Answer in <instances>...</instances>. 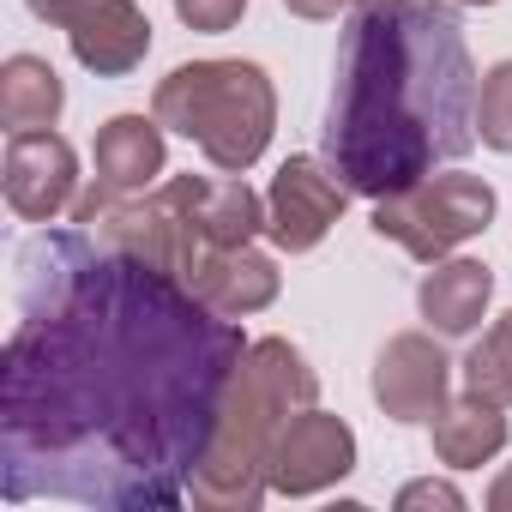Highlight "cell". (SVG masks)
I'll use <instances>...</instances> for the list:
<instances>
[{"instance_id": "obj_1", "label": "cell", "mask_w": 512, "mask_h": 512, "mask_svg": "<svg viewBox=\"0 0 512 512\" xmlns=\"http://www.w3.org/2000/svg\"><path fill=\"white\" fill-rule=\"evenodd\" d=\"M241 356V326L181 278L91 241L85 223L37 229L0 350V500L181 506Z\"/></svg>"}, {"instance_id": "obj_2", "label": "cell", "mask_w": 512, "mask_h": 512, "mask_svg": "<svg viewBox=\"0 0 512 512\" xmlns=\"http://www.w3.org/2000/svg\"><path fill=\"white\" fill-rule=\"evenodd\" d=\"M476 67L452 7L350 13L326 109V163L362 199H386L476 145Z\"/></svg>"}, {"instance_id": "obj_3", "label": "cell", "mask_w": 512, "mask_h": 512, "mask_svg": "<svg viewBox=\"0 0 512 512\" xmlns=\"http://www.w3.org/2000/svg\"><path fill=\"white\" fill-rule=\"evenodd\" d=\"M320 398V380L308 368V356L290 344V338H260L247 344L229 392H223V410H217V428H211V446L187 482V500L205 506V512H253L266 494H272V452H278V434Z\"/></svg>"}, {"instance_id": "obj_4", "label": "cell", "mask_w": 512, "mask_h": 512, "mask_svg": "<svg viewBox=\"0 0 512 512\" xmlns=\"http://www.w3.org/2000/svg\"><path fill=\"white\" fill-rule=\"evenodd\" d=\"M151 115L169 133L193 139L211 157V169L241 175L272 145L278 91H272L266 67H253V61H187L157 85Z\"/></svg>"}, {"instance_id": "obj_5", "label": "cell", "mask_w": 512, "mask_h": 512, "mask_svg": "<svg viewBox=\"0 0 512 512\" xmlns=\"http://www.w3.org/2000/svg\"><path fill=\"white\" fill-rule=\"evenodd\" d=\"M199 193H205V175H169L163 187H151L145 199H115L91 235L115 253H133V260L169 272V278H193V266L211 253L205 241V223H199Z\"/></svg>"}, {"instance_id": "obj_6", "label": "cell", "mask_w": 512, "mask_h": 512, "mask_svg": "<svg viewBox=\"0 0 512 512\" xmlns=\"http://www.w3.org/2000/svg\"><path fill=\"white\" fill-rule=\"evenodd\" d=\"M494 223V187L482 175H422L404 193L374 199V235L398 241L410 260L434 266Z\"/></svg>"}, {"instance_id": "obj_7", "label": "cell", "mask_w": 512, "mask_h": 512, "mask_svg": "<svg viewBox=\"0 0 512 512\" xmlns=\"http://www.w3.org/2000/svg\"><path fill=\"white\" fill-rule=\"evenodd\" d=\"M25 7L43 25L67 31L79 67L97 79H127L151 55V19L133 0H25Z\"/></svg>"}, {"instance_id": "obj_8", "label": "cell", "mask_w": 512, "mask_h": 512, "mask_svg": "<svg viewBox=\"0 0 512 512\" xmlns=\"http://www.w3.org/2000/svg\"><path fill=\"white\" fill-rule=\"evenodd\" d=\"M344 199L350 187L338 181L332 163L320 157H290L278 175H272V193H266V235L284 247V253H308L326 241V229L344 217Z\"/></svg>"}, {"instance_id": "obj_9", "label": "cell", "mask_w": 512, "mask_h": 512, "mask_svg": "<svg viewBox=\"0 0 512 512\" xmlns=\"http://www.w3.org/2000/svg\"><path fill=\"white\" fill-rule=\"evenodd\" d=\"M163 175V121L151 115H115L103 133H97V175H91V193L73 199V223H97L115 199L127 193H145L151 181Z\"/></svg>"}, {"instance_id": "obj_10", "label": "cell", "mask_w": 512, "mask_h": 512, "mask_svg": "<svg viewBox=\"0 0 512 512\" xmlns=\"http://www.w3.org/2000/svg\"><path fill=\"white\" fill-rule=\"evenodd\" d=\"M452 392V362L428 332H398L374 356V404L392 422H434Z\"/></svg>"}, {"instance_id": "obj_11", "label": "cell", "mask_w": 512, "mask_h": 512, "mask_svg": "<svg viewBox=\"0 0 512 512\" xmlns=\"http://www.w3.org/2000/svg\"><path fill=\"white\" fill-rule=\"evenodd\" d=\"M356 470V434L344 416H326V410H302L284 434H278V452H272V494H320L332 482H344Z\"/></svg>"}, {"instance_id": "obj_12", "label": "cell", "mask_w": 512, "mask_h": 512, "mask_svg": "<svg viewBox=\"0 0 512 512\" xmlns=\"http://www.w3.org/2000/svg\"><path fill=\"white\" fill-rule=\"evenodd\" d=\"M73 187H79V157L55 127L7 139V205L25 223H55L73 205Z\"/></svg>"}, {"instance_id": "obj_13", "label": "cell", "mask_w": 512, "mask_h": 512, "mask_svg": "<svg viewBox=\"0 0 512 512\" xmlns=\"http://www.w3.org/2000/svg\"><path fill=\"white\" fill-rule=\"evenodd\" d=\"M187 290L205 308H217L229 320H247V314H260V308L278 302V266L266 260V253H253V247H211L193 266Z\"/></svg>"}, {"instance_id": "obj_14", "label": "cell", "mask_w": 512, "mask_h": 512, "mask_svg": "<svg viewBox=\"0 0 512 512\" xmlns=\"http://www.w3.org/2000/svg\"><path fill=\"white\" fill-rule=\"evenodd\" d=\"M488 302H494V272L482 260H434V272L416 290V308L440 338H470Z\"/></svg>"}, {"instance_id": "obj_15", "label": "cell", "mask_w": 512, "mask_h": 512, "mask_svg": "<svg viewBox=\"0 0 512 512\" xmlns=\"http://www.w3.org/2000/svg\"><path fill=\"white\" fill-rule=\"evenodd\" d=\"M506 446V404H488L476 392H464L458 404L446 398V410L434 416V458L452 470H476Z\"/></svg>"}, {"instance_id": "obj_16", "label": "cell", "mask_w": 512, "mask_h": 512, "mask_svg": "<svg viewBox=\"0 0 512 512\" xmlns=\"http://www.w3.org/2000/svg\"><path fill=\"white\" fill-rule=\"evenodd\" d=\"M61 73L43 61V55H13L7 67H0V121H7V133H43L61 121Z\"/></svg>"}, {"instance_id": "obj_17", "label": "cell", "mask_w": 512, "mask_h": 512, "mask_svg": "<svg viewBox=\"0 0 512 512\" xmlns=\"http://www.w3.org/2000/svg\"><path fill=\"white\" fill-rule=\"evenodd\" d=\"M199 223H205V241H211V247H247L253 235L266 229V199L253 193L241 175L205 181V193H199Z\"/></svg>"}, {"instance_id": "obj_18", "label": "cell", "mask_w": 512, "mask_h": 512, "mask_svg": "<svg viewBox=\"0 0 512 512\" xmlns=\"http://www.w3.org/2000/svg\"><path fill=\"white\" fill-rule=\"evenodd\" d=\"M464 392H476V398L512 410V314H500V320L482 332V344L464 356Z\"/></svg>"}, {"instance_id": "obj_19", "label": "cell", "mask_w": 512, "mask_h": 512, "mask_svg": "<svg viewBox=\"0 0 512 512\" xmlns=\"http://www.w3.org/2000/svg\"><path fill=\"white\" fill-rule=\"evenodd\" d=\"M476 139L494 145V151H512V61H500V67L482 73V91H476Z\"/></svg>"}, {"instance_id": "obj_20", "label": "cell", "mask_w": 512, "mask_h": 512, "mask_svg": "<svg viewBox=\"0 0 512 512\" xmlns=\"http://www.w3.org/2000/svg\"><path fill=\"white\" fill-rule=\"evenodd\" d=\"M175 13H181V25H187V31L217 37V31H235V25H241L247 0H175Z\"/></svg>"}, {"instance_id": "obj_21", "label": "cell", "mask_w": 512, "mask_h": 512, "mask_svg": "<svg viewBox=\"0 0 512 512\" xmlns=\"http://www.w3.org/2000/svg\"><path fill=\"white\" fill-rule=\"evenodd\" d=\"M416 506L458 512V506H464V494H458L452 482H434V476H422V482H404V488H398V512H416Z\"/></svg>"}, {"instance_id": "obj_22", "label": "cell", "mask_w": 512, "mask_h": 512, "mask_svg": "<svg viewBox=\"0 0 512 512\" xmlns=\"http://www.w3.org/2000/svg\"><path fill=\"white\" fill-rule=\"evenodd\" d=\"M284 7L296 19H314V25H332V19H350L356 13V0H284Z\"/></svg>"}, {"instance_id": "obj_23", "label": "cell", "mask_w": 512, "mask_h": 512, "mask_svg": "<svg viewBox=\"0 0 512 512\" xmlns=\"http://www.w3.org/2000/svg\"><path fill=\"white\" fill-rule=\"evenodd\" d=\"M488 506H494V512H512V470H500V476H494V488H488Z\"/></svg>"}, {"instance_id": "obj_24", "label": "cell", "mask_w": 512, "mask_h": 512, "mask_svg": "<svg viewBox=\"0 0 512 512\" xmlns=\"http://www.w3.org/2000/svg\"><path fill=\"white\" fill-rule=\"evenodd\" d=\"M458 7H494V0H458Z\"/></svg>"}]
</instances>
